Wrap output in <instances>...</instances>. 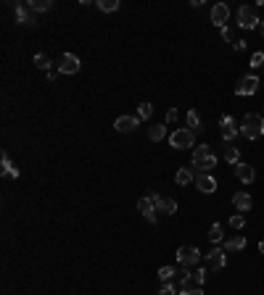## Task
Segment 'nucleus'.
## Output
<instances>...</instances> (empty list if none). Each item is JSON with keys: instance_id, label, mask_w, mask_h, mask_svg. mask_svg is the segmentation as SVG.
Instances as JSON below:
<instances>
[{"instance_id": "f257e3e1", "label": "nucleus", "mask_w": 264, "mask_h": 295, "mask_svg": "<svg viewBox=\"0 0 264 295\" xmlns=\"http://www.w3.org/2000/svg\"><path fill=\"white\" fill-rule=\"evenodd\" d=\"M217 166V156L211 153L209 145H198L193 150V169H196L198 174H209V169Z\"/></svg>"}, {"instance_id": "f03ea898", "label": "nucleus", "mask_w": 264, "mask_h": 295, "mask_svg": "<svg viewBox=\"0 0 264 295\" xmlns=\"http://www.w3.org/2000/svg\"><path fill=\"white\" fill-rule=\"evenodd\" d=\"M241 135L246 137V140H259V137L264 135V116H259V114H246L243 127H241Z\"/></svg>"}, {"instance_id": "7ed1b4c3", "label": "nucleus", "mask_w": 264, "mask_h": 295, "mask_svg": "<svg viewBox=\"0 0 264 295\" xmlns=\"http://www.w3.org/2000/svg\"><path fill=\"white\" fill-rule=\"evenodd\" d=\"M193 142H196V132L193 129H175V132L169 135V145L177 148V150H185V148H193Z\"/></svg>"}, {"instance_id": "20e7f679", "label": "nucleus", "mask_w": 264, "mask_h": 295, "mask_svg": "<svg viewBox=\"0 0 264 295\" xmlns=\"http://www.w3.org/2000/svg\"><path fill=\"white\" fill-rule=\"evenodd\" d=\"M259 24H262V19L256 14V8H251V5L238 8V27L241 29H256Z\"/></svg>"}, {"instance_id": "39448f33", "label": "nucleus", "mask_w": 264, "mask_h": 295, "mask_svg": "<svg viewBox=\"0 0 264 295\" xmlns=\"http://www.w3.org/2000/svg\"><path fill=\"white\" fill-rule=\"evenodd\" d=\"M259 87H262V79H259V77H256V74H246V77H241V79H238L235 93L246 98V95H254Z\"/></svg>"}, {"instance_id": "423d86ee", "label": "nucleus", "mask_w": 264, "mask_h": 295, "mask_svg": "<svg viewBox=\"0 0 264 295\" xmlns=\"http://www.w3.org/2000/svg\"><path fill=\"white\" fill-rule=\"evenodd\" d=\"M177 261H180V266H193L201 261V251L196 245H183V248H177Z\"/></svg>"}, {"instance_id": "0eeeda50", "label": "nucleus", "mask_w": 264, "mask_h": 295, "mask_svg": "<svg viewBox=\"0 0 264 295\" xmlns=\"http://www.w3.org/2000/svg\"><path fill=\"white\" fill-rule=\"evenodd\" d=\"M14 16H16V24L37 27V16H35V11H32L27 3H16V5H14Z\"/></svg>"}, {"instance_id": "6e6552de", "label": "nucleus", "mask_w": 264, "mask_h": 295, "mask_svg": "<svg viewBox=\"0 0 264 295\" xmlns=\"http://www.w3.org/2000/svg\"><path fill=\"white\" fill-rule=\"evenodd\" d=\"M206 264H209L211 269H214V272H220V269H224L227 266V251H224V248H211L209 253H206Z\"/></svg>"}, {"instance_id": "1a4fd4ad", "label": "nucleus", "mask_w": 264, "mask_h": 295, "mask_svg": "<svg viewBox=\"0 0 264 295\" xmlns=\"http://www.w3.org/2000/svg\"><path fill=\"white\" fill-rule=\"evenodd\" d=\"M227 19H230L227 3H217V5H211V24H214V27L224 29V27H227Z\"/></svg>"}, {"instance_id": "9d476101", "label": "nucleus", "mask_w": 264, "mask_h": 295, "mask_svg": "<svg viewBox=\"0 0 264 295\" xmlns=\"http://www.w3.org/2000/svg\"><path fill=\"white\" fill-rule=\"evenodd\" d=\"M80 58H77L74 53H63L61 58H59V71L61 74H77L80 71Z\"/></svg>"}, {"instance_id": "9b49d317", "label": "nucleus", "mask_w": 264, "mask_h": 295, "mask_svg": "<svg viewBox=\"0 0 264 295\" xmlns=\"http://www.w3.org/2000/svg\"><path fill=\"white\" fill-rule=\"evenodd\" d=\"M220 132H222V140L230 142V140H235V135L241 132V129H235V119L227 114V116H222V119H220Z\"/></svg>"}, {"instance_id": "f8f14e48", "label": "nucleus", "mask_w": 264, "mask_h": 295, "mask_svg": "<svg viewBox=\"0 0 264 295\" xmlns=\"http://www.w3.org/2000/svg\"><path fill=\"white\" fill-rule=\"evenodd\" d=\"M140 127V119L138 116H119L117 121H114V129H117V132H135V129Z\"/></svg>"}, {"instance_id": "ddd939ff", "label": "nucleus", "mask_w": 264, "mask_h": 295, "mask_svg": "<svg viewBox=\"0 0 264 295\" xmlns=\"http://www.w3.org/2000/svg\"><path fill=\"white\" fill-rule=\"evenodd\" d=\"M151 200H153V206H156V211H164V214H177V200H172V198H162V195H156V193H151Z\"/></svg>"}, {"instance_id": "4468645a", "label": "nucleus", "mask_w": 264, "mask_h": 295, "mask_svg": "<svg viewBox=\"0 0 264 295\" xmlns=\"http://www.w3.org/2000/svg\"><path fill=\"white\" fill-rule=\"evenodd\" d=\"M138 211L145 216L151 224H156V206H153V200H151V195H145V198H140L138 200Z\"/></svg>"}, {"instance_id": "2eb2a0df", "label": "nucleus", "mask_w": 264, "mask_h": 295, "mask_svg": "<svg viewBox=\"0 0 264 295\" xmlns=\"http://www.w3.org/2000/svg\"><path fill=\"white\" fill-rule=\"evenodd\" d=\"M196 187L201 190V193L211 195V193H217V179L211 174H196Z\"/></svg>"}, {"instance_id": "dca6fc26", "label": "nucleus", "mask_w": 264, "mask_h": 295, "mask_svg": "<svg viewBox=\"0 0 264 295\" xmlns=\"http://www.w3.org/2000/svg\"><path fill=\"white\" fill-rule=\"evenodd\" d=\"M235 174H238V179H241L243 185H251V182L256 179L254 166H248V163H235Z\"/></svg>"}, {"instance_id": "f3484780", "label": "nucleus", "mask_w": 264, "mask_h": 295, "mask_svg": "<svg viewBox=\"0 0 264 295\" xmlns=\"http://www.w3.org/2000/svg\"><path fill=\"white\" fill-rule=\"evenodd\" d=\"M233 206L238 208V211H248V208L254 206V200H251V195H248V193H243V190H241V193H235V195H233Z\"/></svg>"}, {"instance_id": "a211bd4d", "label": "nucleus", "mask_w": 264, "mask_h": 295, "mask_svg": "<svg viewBox=\"0 0 264 295\" xmlns=\"http://www.w3.org/2000/svg\"><path fill=\"white\" fill-rule=\"evenodd\" d=\"M175 182L177 185H190V182H196V169H177V174H175Z\"/></svg>"}, {"instance_id": "6ab92c4d", "label": "nucleus", "mask_w": 264, "mask_h": 295, "mask_svg": "<svg viewBox=\"0 0 264 295\" xmlns=\"http://www.w3.org/2000/svg\"><path fill=\"white\" fill-rule=\"evenodd\" d=\"M0 163H3V177H11V179H16V177H19V169H16V163L8 158V153H3Z\"/></svg>"}, {"instance_id": "aec40b11", "label": "nucleus", "mask_w": 264, "mask_h": 295, "mask_svg": "<svg viewBox=\"0 0 264 295\" xmlns=\"http://www.w3.org/2000/svg\"><path fill=\"white\" fill-rule=\"evenodd\" d=\"M224 161L227 163H241V150H238L235 145H230V142H224Z\"/></svg>"}, {"instance_id": "412c9836", "label": "nucleus", "mask_w": 264, "mask_h": 295, "mask_svg": "<svg viewBox=\"0 0 264 295\" xmlns=\"http://www.w3.org/2000/svg\"><path fill=\"white\" fill-rule=\"evenodd\" d=\"M243 248H246V237H241V235H235V237L224 242V251H243Z\"/></svg>"}, {"instance_id": "4be33fe9", "label": "nucleus", "mask_w": 264, "mask_h": 295, "mask_svg": "<svg viewBox=\"0 0 264 295\" xmlns=\"http://www.w3.org/2000/svg\"><path fill=\"white\" fill-rule=\"evenodd\" d=\"M148 137H151L153 142L164 140V137H166V127H164V124H156V127H151V129H148Z\"/></svg>"}, {"instance_id": "5701e85b", "label": "nucleus", "mask_w": 264, "mask_h": 295, "mask_svg": "<svg viewBox=\"0 0 264 295\" xmlns=\"http://www.w3.org/2000/svg\"><path fill=\"white\" fill-rule=\"evenodd\" d=\"M27 5L35 11V14H42V11H50V5H53V3H50V0H29Z\"/></svg>"}, {"instance_id": "b1692460", "label": "nucleus", "mask_w": 264, "mask_h": 295, "mask_svg": "<svg viewBox=\"0 0 264 295\" xmlns=\"http://www.w3.org/2000/svg\"><path fill=\"white\" fill-rule=\"evenodd\" d=\"M95 5H98L103 14H114V11L119 8V0H98Z\"/></svg>"}, {"instance_id": "393cba45", "label": "nucleus", "mask_w": 264, "mask_h": 295, "mask_svg": "<svg viewBox=\"0 0 264 295\" xmlns=\"http://www.w3.org/2000/svg\"><path fill=\"white\" fill-rule=\"evenodd\" d=\"M188 129H193V132L201 129V116H198V111H188Z\"/></svg>"}, {"instance_id": "a878e982", "label": "nucleus", "mask_w": 264, "mask_h": 295, "mask_svg": "<svg viewBox=\"0 0 264 295\" xmlns=\"http://www.w3.org/2000/svg\"><path fill=\"white\" fill-rule=\"evenodd\" d=\"M151 116H153V106H151V103H140V106H138V119H151Z\"/></svg>"}, {"instance_id": "bb28decb", "label": "nucleus", "mask_w": 264, "mask_h": 295, "mask_svg": "<svg viewBox=\"0 0 264 295\" xmlns=\"http://www.w3.org/2000/svg\"><path fill=\"white\" fill-rule=\"evenodd\" d=\"M175 274H177L175 266H162V269H159V279H162V282H169Z\"/></svg>"}, {"instance_id": "cd10ccee", "label": "nucleus", "mask_w": 264, "mask_h": 295, "mask_svg": "<svg viewBox=\"0 0 264 295\" xmlns=\"http://www.w3.org/2000/svg\"><path fill=\"white\" fill-rule=\"evenodd\" d=\"M222 224H211V229H209V240L211 242H222Z\"/></svg>"}, {"instance_id": "c85d7f7f", "label": "nucleus", "mask_w": 264, "mask_h": 295, "mask_svg": "<svg viewBox=\"0 0 264 295\" xmlns=\"http://www.w3.org/2000/svg\"><path fill=\"white\" fill-rule=\"evenodd\" d=\"M35 66L37 69H50V58L45 56V53H37L35 56Z\"/></svg>"}, {"instance_id": "c756f323", "label": "nucleus", "mask_w": 264, "mask_h": 295, "mask_svg": "<svg viewBox=\"0 0 264 295\" xmlns=\"http://www.w3.org/2000/svg\"><path fill=\"white\" fill-rule=\"evenodd\" d=\"M193 282H196L198 287L206 282V269H198V272H193Z\"/></svg>"}, {"instance_id": "7c9ffc66", "label": "nucleus", "mask_w": 264, "mask_h": 295, "mask_svg": "<svg viewBox=\"0 0 264 295\" xmlns=\"http://www.w3.org/2000/svg\"><path fill=\"white\" fill-rule=\"evenodd\" d=\"M243 224H246V219H243V214H235L233 219H230V227H233V229H241Z\"/></svg>"}, {"instance_id": "2f4dec72", "label": "nucleus", "mask_w": 264, "mask_h": 295, "mask_svg": "<svg viewBox=\"0 0 264 295\" xmlns=\"http://www.w3.org/2000/svg\"><path fill=\"white\" fill-rule=\"evenodd\" d=\"M159 295H177V290H175V285H172V282H164L162 290H159Z\"/></svg>"}, {"instance_id": "473e14b6", "label": "nucleus", "mask_w": 264, "mask_h": 295, "mask_svg": "<svg viewBox=\"0 0 264 295\" xmlns=\"http://www.w3.org/2000/svg\"><path fill=\"white\" fill-rule=\"evenodd\" d=\"M251 66H254V69L264 66V53H254V56H251Z\"/></svg>"}, {"instance_id": "72a5a7b5", "label": "nucleus", "mask_w": 264, "mask_h": 295, "mask_svg": "<svg viewBox=\"0 0 264 295\" xmlns=\"http://www.w3.org/2000/svg\"><path fill=\"white\" fill-rule=\"evenodd\" d=\"M180 295H203V290H201V287H193V290H190V287H183Z\"/></svg>"}, {"instance_id": "f704fd0d", "label": "nucleus", "mask_w": 264, "mask_h": 295, "mask_svg": "<svg viewBox=\"0 0 264 295\" xmlns=\"http://www.w3.org/2000/svg\"><path fill=\"white\" fill-rule=\"evenodd\" d=\"M177 116H180V114H177V108H169V111H166V124H175V121H177Z\"/></svg>"}, {"instance_id": "c9c22d12", "label": "nucleus", "mask_w": 264, "mask_h": 295, "mask_svg": "<svg viewBox=\"0 0 264 295\" xmlns=\"http://www.w3.org/2000/svg\"><path fill=\"white\" fill-rule=\"evenodd\" d=\"M222 37H224V42H230L235 35H233V29H230V27H224V29H222Z\"/></svg>"}, {"instance_id": "e433bc0d", "label": "nucleus", "mask_w": 264, "mask_h": 295, "mask_svg": "<svg viewBox=\"0 0 264 295\" xmlns=\"http://www.w3.org/2000/svg\"><path fill=\"white\" fill-rule=\"evenodd\" d=\"M235 50H246V42H243V40H235Z\"/></svg>"}, {"instance_id": "4c0bfd02", "label": "nucleus", "mask_w": 264, "mask_h": 295, "mask_svg": "<svg viewBox=\"0 0 264 295\" xmlns=\"http://www.w3.org/2000/svg\"><path fill=\"white\" fill-rule=\"evenodd\" d=\"M259 253H264V240L259 242Z\"/></svg>"}, {"instance_id": "58836bf2", "label": "nucleus", "mask_w": 264, "mask_h": 295, "mask_svg": "<svg viewBox=\"0 0 264 295\" xmlns=\"http://www.w3.org/2000/svg\"><path fill=\"white\" fill-rule=\"evenodd\" d=\"M262 35H264V21H262Z\"/></svg>"}, {"instance_id": "ea45409f", "label": "nucleus", "mask_w": 264, "mask_h": 295, "mask_svg": "<svg viewBox=\"0 0 264 295\" xmlns=\"http://www.w3.org/2000/svg\"><path fill=\"white\" fill-rule=\"evenodd\" d=\"M262 87H264V82H262Z\"/></svg>"}]
</instances>
